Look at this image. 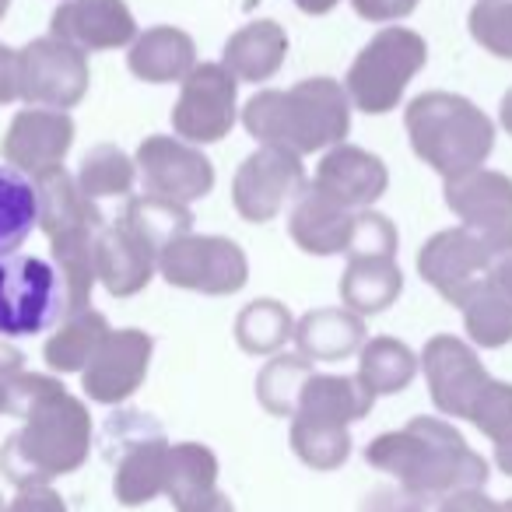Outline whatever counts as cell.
Masks as SVG:
<instances>
[{
	"instance_id": "ffe728a7",
	"label": "cell",
	"mask_w": 512,
	"mask_h": 512,
	"mask_svg": "<svg viewBox=\"0 0 512 512\" xmlns=\"http://www.w3.org/2000/svg\"><path fill=\"white\" fill-rule=\"evenodd\" d=\"M313 186L348 211H369L390 186V172H386L383 158L372 151L355 148V144H337L316 165Z\"/></svg>"
},
{
	"instance_id": "681fc988",
	"label": "cell",
	"mask_w": 512,
	"mask_h": 512,
	"mask_svg": "<svg viewBox=\"0 0 512 512\" xmlns=\"http://www.w3.org/2000/svg\"><path fill=\"white\" fill-rule=\"evenodd\" d=\"M498 512H512V498H505V502H498Z\"/></svg>"
},
{
	"instance_id": "44dd1931",
	"label": "cell",
	"mask_w": 512,
	"mask_h": 512,
	"mask_svg": "<svg viewBox=\"0 0 512 512\" xmlns=\"http://www.w3.org/2000/svg\"><path fill=\"white\" fill-rule=\"evenodd\" d=\"M218 456L204 442H176L169 449L165 498L176 512H235V502L218 488Z\"/></svg>"
},
{
	"instance_id": "4fadbf2b",
	"label": "cell",
	"mask_w": 512,
	"mask_h": 512,
	"mask_svg": "<svg viewBox=\"0 0 512 512\" xmlns=\"http://www.w3.org/2000/svg\"><path fill=\"white\" fill-rule=\"evenodd\" d=\"M239 81L221 64H197L183 81L172 109V127L186 144H214L235 127Z\"/></svg>"
},
{
	"instance_id": "30bf717a",
	"label": "cell",
	"mask_w": 512,
	"mask_h": 512,
	"mask_svg": "<svg viewBox=\"0 0 512 512\" xmlns=\"http://www.w3.org/2000/svg\"><path fill=\"white\" fill-rule=\"evenodd\" d=\"M130 428H134V435H127L120 418L109 421V432H120L123 439L113 470V495L120 505L137 509V505H148L158 495H165V470H169L172 442L165 439L162 428L148 414L130 411Z\"/></svg>"
},
{
	"instance_id": "5bb4252c",
	"label": "cell",
	"mask_w": 512,
	"mask_h": 512,
	"mask_svg": "<svg viewBox=\"0 0 512 512\" xmlns=\"http://www.w3.org/2000/svg\"><path fill=\"white\" fill-rule=\"evenodd\" d=\"M306 186L302 158L281 148H260L242 158L232 179V204L249 225H267L281 214L285 200Z\"/></svg>"
},
{
	"instance_id": "9a60e30c",
	"label": "cell",
	"mask_w": 512,
	"mask_h": 512,
	"mask_svg": "<svg viewBox=\"0 0 512 512\" xmlns=\"http://www.w3.org/2000/svg\"><path fill=\"white\" fill-rule=\"evenodd\" d=\"M446 204L498 256H512V179L505 172L474 169L446 179Z\"/></svg>"
},
{
	"instance_id": "f35d334b",
	"label": "cell",
	"mask_w": 512,
	"mask_h": 512,
	"mask_svg": "<svg viewBox=\"0 0 512 512\" xmlns=\"http://www.w3.org/2000/svg\"><path fill=\"white\" fill-rule=\"evenodd\" d=\"M379 502H386V512H498V502L491 495H484L481 488L453 491V495H383Z\"/></svg>"
},
{
	"instance_id": "7402d4cb",
	"label": "cell",
	"mask_w": 512,
	"mask_h": 512,
	"mask_svg": "<svg viewBox=\"0 0 512 512\" xmlns=\"http://www.w3.org/2000/svg\"><path fill=\"white\" fill-rule=\"evenodd\" d=\"M355 218L358 211L334 204L327 193H320L313 183L299 190V204L288 221V232H292L295 246L309 256H334L348 253L351 235H355Z\"/></svg>"
},
{
	"instance_id": "c3c4849f",
	"label": "cell",
	"mask_w": 512,
	"mask_h": 512,
	"mask_svg": "<svg viewBox=\"0 0 512 512\" xmlns=\"http://www.w3.org/2000/svg\"><path fill=\"white\" fill-rule=\"evenodd\" d=\"M8 8H11V0H0V22H4V15H8Z\"/></svg>"
},
{
	"instance_id": "8d00e7d4",
	"label": "cell",
	"mask_w": 512,
	"mask_h": 512,
	"mask_svg": "<svg viewBox=\"0 0 512 512\" xmlns=\"http://www.w3.org/2000/svg\"><path fill=\"white\" fill-rule=\"evenodd\" d=\"M123 218L134 221V225L141 228V232L148 235L162 253H165L169 242L190 235V225H193L190 207L172 204V200H162V197H151V193H144V197H130Z\"/></svg>"
},
{
	"instance_id": "4dcf8cb0",
	"label": "cell",
	"mask_w": 512,
	"mask_h": 512,
	"mask_svg": "<svg viewBox=\"0 0 512 512\" xmlns=\"http://www.w3.org/2000/svg\"><path fill=\"white\" fill-rule=\"evenodd\" d=\"M39 225L36 186L15 169H0V256L15 253Z\"/></svg>"
},
{
	"instance_id": "e0dca14e",
	"label": "cell",
	"mask_w": 512,
	"mask_h": 512,
	"mask_svg": "<svg viewBox=\"0 0 512 512\" xmlns=\"http://www.w3.org/2000/svg\"><path fill=\"white\" fill-rule=\"evenodd\" d=\"M162 249L120 214L116 221H106L102 232L95 235V278L106 285L109 295L130 299L144 292L151 274L158 271Z\"/></svg>"
},
{
	"instance_id": "8fae6325",
	"label": "cell",
	"mask_w": 512,
	"mask_h": 512,
	"mask_svg": "<svg viewBox=\"0 0 512 512\" xmlns=\"http://www.w3.org/2000/svg\"><path fill=\"white\" fill-rule=\"evenodd\" d=\"M137 172L144 176V190L151 197L172 200L190 207L193 200H204L214 190V165L197 144H186L179 137L151 134L137 148Z\"/></svg>"
},
{
	"instance_id": "7dc6e473",
	"label": "cell",
	"mask_w": 512,
	"mask_h": 512,
	"mask_svg": "<svg viewBox=\"0 0 512 512\" xmlns=\"http://www.w3.org/2000/svg\"><path fill=\"white\" fill-rule=\"evenodd\" d=\"M8 386H11V376L0 372V414H8Z\"/></svg>"
},
{
	"instance_id": "e575fe53",
	"label": "cell",
	"mask_w": 512,
	"mask_h": 512,
	"mask_svg": "<svg viewBox=\"0 0 512 512\" xmlns=\"http://www.w3.org/2000/svg\"><path fill=\"white\" fill-rule=\"evenodd\" d=\"M463 327L477 348H505L512 341V302L491 281H484L463 302Z\"/></svg>"
},
{
	"instance_id": "7c38bea8",
	"label": "cell",
	"mask_w": 512,
	"mask_h": 512,
	"mask_svg": "<svg viewBox=\"0 0 512 512\" xmlns=\"http://www.w3.org/2000/svg\"><path fill=\"white\" fill-rule=\"evenodd\" d=\"M418 365L425 369L428 393H432V404L439 407V414L470 421V411L491 383L477 351L453 334H435L421 351Z\"/></svg>"
},
{
	"instance_id": "60d3db41",
	"label": "cell",
	"mask_w": 512,
	"mask_h": 512,
	"mask_svg": "<svg viewBox=\"0 0 512 512\" xmlns=\"http://www.w3.org/2000/svg\"><path fill=\"white\" fill-rule=\"evenodd\" d=\"M4 512H71L57 488L50 484H32V488H18V495L4 505Z\"/></svg>"
},
{
	"instance_id": "cb8c5ba5",
	"label": "cell",
	"mask_w": 512,
	"mask_h": 512,
	"mask_svg": "<svg viewBox=\"0 0 512 512\" xmlns=\"http://www.w3.org/2000/svg\"><path fill=\"white\" fill-rule=\"evenodd\" d=\"M285 57H288V32L278 22L264 18V22L242 25L228 39L225 53H221V67L235 81L256 85V81H271L285 67Z\"/></svg>"
},
{
	"instance_id": "ac0fdd59",
	"label": "cell",
	"mask_w": 512,
	"mask_h": 512,
	"mask_svg": "<svg viewBox=\"0 0 512 512\" xmlns=\"http://www.w3.org/2000/svg\"><path fill=\"white\" fill-rule=\"evenodd\" d=\"M74 144V120L60 109H22L11 120L8 134L0 141V151L15 165V172L39 179L46 172L60 169Z\"/></svg>"
},
{
	"instance_id": "836d02e7",
	"label": "cell",
	"mask_w": 512,
	"mask_h": 512,
	"mask_svg": "<svg viewBox=\"0 0 512 512\" xmlns=\"http://www.w3.org/2000/svg\"><path fill=\"white\" fill-rule=\"evenodd\" d=\"M470 425L491 442L495 449V467L512 477V383L491 379L488 390L470 411Z\"/></svg>"
},
{
	"instance_id": "b9f144b4",
	"label": "cell",
	"mask_w": 512,
	"mask_h": 512,
	"mask_svg": "<svg viewBox=\"0 0 512 512\" xmlns=\"http://www.w3.org/2000/svg\"><path fill=\"white\" fill-rule=\"evenodd\" d=\"M351 4L365 22H397L418 8V0H351Z\"/></svg>"
},
{
	"instance_id": "6da1fadb",
	"label": "cell",
	"mask_w": 512,
	"mask_h": 512,
	"mask_svg": "<svg viewBox=\"0 0 512 512\" xmlns=\"http://www.w3.org/2000/svg\"><path fill=\"white\" fill-rule=\"evenodd\" d=\"M8 414L22 421L0 446V474L15 488L53 484L81 470L92 453V414L60 379L22 372L8 386Z\"/></svg>"
},
{
	"instance_id": "f546056e",
	"label": "cell",
	"mask_w": 512,
	"mask_h": 512,
	"mask_svg": "<svg viewBox=\"0 0 512 512\" xmlns=\"http://www.w3.org/2000/svg\"><path fill=\"white\" fill-rule=\"evenodd\" d=\"M295 334V320L278 299H256L235 316V341L246 355H278Z\"/></svg>"
},
{
	"instance_id": "f907efd6",
	"label": "cell",
	"mask_w": 512,
	"mask_h": 512,
	"mask_svg": "<svg viewBox=\"0 0 512 512\" xmlns=\"http://www.w3.org/2000/svg\"><path fill=\"white\" fill-rule=\"evenodd\" d=\"M4 505H8V502H4V495H0V512H4Z\"/></svg>"
},
{
	"instance_id": "2e32d148",
	"label": "cell",
	"mask_w": 512,
	"mask_h": 512,
	"mask_svg": "<svg viewBox=\"0 0 512 512\" xmlns=\"http://www.w3.org/2000/svg\"><path fill=\"white\" fill-rule=\"evenodd\" d=\"M151 351H155V341L144 330H109L106 341L99 344L92 362L81 372V386H85L88 400L116 407L134 397L144 379H148Z\"/></svg>"
},
{
	"instance_id": "74e56055",
	"label": "cell",
	"mask_w": 512,
	"mask_h": 512,
	"mask_svg": "<svg viewBox=\"0 0 512 512\" xmlns=\"http://www.w3.org/2000/svg\"><path fill=\"white\" fill-rule=\"evenodd\" d=\"M467 25L481 50L498 60H512V0H477Z\"/></svg>"
},
{
	"instance_id": "52a82bcc",
	"label": "cell",
	"mask_w": 512,
	"mask_h": 512,
	"mask_svg": "<svg viewBox=\"0 0 512 512\" xmlns=\"http://www.w3.org/2000/svg\"><path fill=\"white\" fill-rule=\"evenodd\" d=\"M158 274L172 288L200 295H235L249 281V260L225 235H183L158 256Z\"/></svg>"
},
{
	"instance_id": "484cf974",
	"label": "cell",
	"mask_w": 512,
	"mask_h": 512,
	"mask_svg": "<svg viewBox=\"0 0 512 512\" xmlns=\"http://www.w3.org/2000/svg\"><path fill=\"white\" fill-rule=\"evenodd\" d=\"M292 341L306 362H341L362 351L365 320L351 309H313L295 323Z\"/></svg>"
},
{
	"instance_id": "bcb514c9",
	"label": "cell",
	"mask_w": 512,
	"mask_h": 512,
	"mask_svg": "<svg viewBox=\"0 0 512 512\" xmlns=\"http://www.w3.org/2000/svg\"><path fill=\"white\" fill-rule=\"evenodd\" d=\"M498 116H502V127L512 134V88L502 95V109H498Z\"/></svg>"
},
{
	"instance_id": "7a4b0ae2",
	"label": "cell",
	"mask_w": 512,
	"mask_h": 512,
	"mask_svg": "<svg viewBox=\"0 0 512 512\" xmlns=\"http://www.w3.org/2000/svg\"><path fill=\"white\" fill-rule=\"evenodd\" d=\"M365 463L379 474L393 477L397 491L407 495H453V491L484 488L488 460L456 425L442 418L418 414L397 432H383L365 446Z\"/></svg>"
},
{
	"instance_id": "d6a6232c",
	"label": "cell",
	"mask_w": 512,
	"mask_h": 512,
	"mask_svg": "<svg viewBox=\"0 0 512 512\" xmlns=\"http://www.w3.org/2000/svg\"><path fill=\"white\" fill-rule=\"evenodd\" d=\"M137 179V162L116 144H99L85 155L78 172V190L88 200H102V197H130Z\"/></svg>"
},
{
	"instance_id": "3957f363",
	"label": "cell",
	"mask_w": 512,
	"mask_h": 512,
	"mask_svg": "<svg viewBox=\"0 0 512 512\" xmlns=\"http://www.w3.org/2000/svg\"><path fill=\"white\" fill-rule=\"evenodd\" d=\"M242 127L267 148L313 155L323 148H337L351 130V99L341 81L306 78L288 92L267 88L253 95L242 109Z\"/></svg>"
},
{
	"instance_id": "5b68a950",
	"label": "cell",
	"mask_w": 512,
	"mask_h": 512,
	"mask_svg": "<svg viewBox=\"0 0 512 512\" xmlns=\"http://www.w3.org/2000/svg\"><path fill=\"white\" fill-rule=\"evenodd\" d=\"M425 60L428 46L414 29L393 25V29L376 32L369 46L355 57L348 81H344L351 106L369 116H383L397 109V102L404 99L407 85L425 67Z\"/></svg>"
},
{
	"instance_id": "9c48e42d",
	"label": "cell",
	"mask_w": 512,
	"mask_h": 512,
	"mask_svg": "<svg viewBox=\"0 0 512 512\" xmlns=\"http://www.w3.org/2000/svg\"><path fill=\"white\" fill-rule=\"evenodd\" d=\"M18 74H22V102L36 109H74L88 92V57L64 39H36L18 50Z\"/></svg>"
},
{
	"instance_id": "8992f818",
	"label": "cell",
	"mask_w": 512,
	"mask_h": 512,
	"mask_svg": "<svg viewBox=\"0 0 512 512\" xmlns=\"http://www.w3.org/2000/svg\"><path fill=\"white\" fill-rule=\"evenodd\" d=\"M60 316H64V285L50 264L25 253L0 256V334H43Z\"/></svg>"
},
{
	"instance_id": "603a6c76",
	"label": "cell",
	"mask_w": 512,
	"mask_h": 512,
	"mask_svg": "<svg viewBox=\"0 0 512 512\" xmlns=\"http://www.w3.org/2000/svg\"><path fill=\"white\" fill-rule=\"evenodd\" d=\"M372 397L358 376H330V372H313L302 386L299 407H295L292 418L299 421H316V425H337L351 428L355 421L369 418Z\"/></svg>"
},
{
	"instance_id": "ab89813d",
	"label": "cell",
	"mask_w": 512,
	"mask_h": 512,
	"mask_svg": "<svg viewBox=\"0 0 512 512\" xmlns=\"http://www.w3.org/2000/svg\"><path fill=\"white\" fill-rule=\"evenodd\" d=\"M397 242L400 235L386 214L358 211L348 256H397Z\"/></svg>"
},
{
	"instance_id": "f6af8a7d",
	"label": "cell",
	"mask_w": 512,
	"mask_h": 512,
	"mask_svg": "<svg viewBox=\"0 0 512 512\" xmlns=\"http://www.w3.org/2000/svg\"><path fill=\"white\" fill-rule=\"evenodd\" d=\"M341 0H295V8L306 11V15H330Z\"/></svg>"
},
{
	"instance_id": "277c9868",
	"label": "cell",
	"mask_w": 512,
	"mask_h": 512,
	"mask_svg": "<svg viewBox=\"0 0 512 512\" xmlns=\"http://www.w3.org/2000/svg\"><path fill=\"white\" fill-rule=\"evenodd\" d=\"M404 127L414 155L439 176L474 172L495 148V123L470 99L453 92H425L407 106Z\"/></svg>"
},
{
	"instance_id": "f1b7e54d",
	"label": "cell",
	"mask_w": 512,
	"mask_h": 512,
	"mask_svg": "<svg viewBox=\"0 0 512 512\" xmlns=\"http://www.w3.org/2000/svg\"><path fill=\"white\" fill-rule=\"evenodd\" d=\"M109 334V320L95 309L85 313L64 316L57 327V334L46 341L43 358L53 372L60 376H71V372H85V365L92 362V355L99 351V344Z\"/></svg>"
},
{
	"instance_id": "ee69618b",
	"label": "cell",
	"mask_w": 512,
	"mask_h": 512,
	"mask_svg": "<svg viewBox=\"0 0 512 512\" xmlns=\"http://www.w3.org/2000/svg\"><path fill=\"white\" fill-rule=\"evenodd\" d=\"M488 281L512 302V256H502V260H498L495 271L488 274Z\"/></svg>"
},
{
	"instance_id": "7bdbcfd3",
	"label": "cell",
	"mask_w": 512,
	"mask_h": 512,
	"mask_svg": "<svg viewBox=\"0 0 512 512\" xmlns=\"http://www.w3.org/2000/svg\"><path fill=\"white\" fill-rule=\"evenodd\" d=\"M22 99V74H18V50L0 43V106Z\"/></svg>"
},
{
	"instance_id": "1f68e13d",
	"label": "cell",
	"mask_w": 512,
	"mask_h": 512,
	"mask_svg": "<svg viewBox=\"0 0 512 512\" xmlns=\"http://www.w3.org/2000/svg\"><path fill=\"white\" fill-rule=\"evenodd\" d=\"M309 376H313V362H306L302 355H274L256 376V400L274 418H292Z\"/></svg>"
},
{
	"instance_id": "d4e9b609",
	"label": "cell",
	"mask_w": 512,
	"mask_h": 512,
	"mask_svg": "<svg viewBox=\"0 0 512 512\" xmlns=\"http://www.w3.org/2000/svg\"><path fill=\"white\" fill-rule=\"evenodd\" d=\"M127 64L148 85H172V81H186V74L197 67V46L183 29L155 25L130 43Z\"/></svg>"
},
{
	"instance_id": "4316f807",
	"label": "cell",
	"mask_w": 512,
	"mask_h": 512,
	"mask_svg": "<svg viewBox=\"0 0 512 512\" xmlns=\"http://www.w3.org/2000/svg\"><path fill=\"white\" fill-rule=\"evenodd\" d=\"M404 292V274H400L393 256H348L341 278V302L355 316L386 313Z\"/></svg>"
},
{
	"instance_id": "ba28073f",
	"label": "cell",
	"mask_w": 512,
	"mask_h": 512,
	"mask_svg": "<svg viewBox=\"0 0 512 512\" xmlns=\"http://www.w3.org/2000/svg\"><path fill=\"white\" fill-rule=\"evenodd\" d=\"M502 256L470 228H446L435 232L418 253V274L449 302L460 306L488 281Z\"/></svg>"
},
{
	"instance_id": "d590c367",
	"label": "cell",
	"mask_w": 512,
	"mask_h": 512,
	"mask_svg": "<svg viewBox=\"0 0 512 512\" xmlns=\"http://www.w3.org/2000/svg\"><path fill=\"white\" fill-rule=\"evenodd\" d=\"M292 449L306 467L330 474V470H341L351 456V432L337 425H316V421H299L292 418Z\"/></svg>"
},
{
	"instance_id": "83f0119b",
	"label": "cell",
	"mask_w": 512,
	"mask_h": 512,
	"mask_svg": "<svg viewBox=\"0 0 512 512\" xmlns=\"http://www.w3.org/2000/svg\"><path fill=\"white\" fill-rule=\"evenodd\" d=\"M418 355L397 337H372L358 351V383L372 397H393L404 393L418 376Z\"/></svg>"
},
{
	"instance_id": "d6986e66",
	"label": "cell",
	"mask_w": 512,
	"mask_h": 512,
	"mask_svg": "<svg viewBox=\"0 0 512 512\" xmlns=\"http://www.w3.org/2000/svg\"><path fill=\"white\" fill-rule=\"evenodd\" d=\"M50 36L81 53L120 50L137 39V22L123 0H64L50 18Z\"/></svg>"
}]
</instances>
